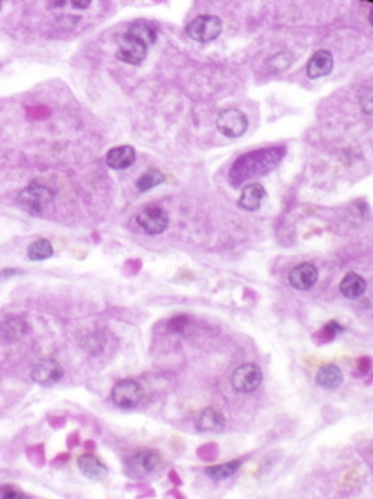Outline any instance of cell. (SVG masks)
<instances>
[{
  "label": "cell",
  "instance_id": "6da1fadb",
  "mask_svg": "<svg viewBox=\"0 0 373 499\" xmlns=\"http://www.w3.org/2000/svg\"><path fill=\"white\" fill-rule=\"evenodd\" d=\"M54 196L56 194H54V191L50 187L33 182L18 194L16 202L30 215H42L49 209L50 203L54 202Z\"/></svg>",
  "mask_w": 373,
  "mask_h": 499
},
{
  "label": "cell",
  "instance_id": "7a4b0ae2",
  "mask_svg": "<svg viewBox=\"0 0 373 499\" xmlns=\"http://www.w3.org/2000/svg\"><path fill=\"white\" fill-rule=\"evenodd\" d=\"M221 32H223V23H221L218 16L211 14L197 16L185 28L187 36L199 43L213 42V40H216L221 35Z\"/></svg>",
  "mask_w": 373,
  "mask_h": 499
},
{
  "label": "cell",
  "instance_id": "3957f363",
  "mask_svg": "<svg viewBox=\"0 0 373 499\" xmlns=\"http://www.w3.org/2000/svg\"><path fill=\"white\" fill-rule=\"evenodd\" d=\"M144 388L139 381L135 380H121L111 390V401L114 406L123 407V410H132L137 407L144 401Z\"/></svg>",
  "mask_w": 373,
  "mask_h": 499
},
{
  "label": "cell",
  "instance_id": "277c9868",
  "mask_svg": "<svg viewBox=\"0 0 373 499\" xmlns=\"http://www.w3.org/2000/svg\"><path fill=\"white\" fill-rule=\"evenodd\" d=\"M247 116L235 108H227L218 113L216 116V129L220 130L221 136L228 139H238L247 132Z\"/></svg>",
  "mask_w": 373,
  "mask_h": 499
},
{
  "label": "cell",
  "instance_id": "5b68a950",
  "mask_svg": "<svg viewBox=\"0 0 373 499\" xmlns=\"http://www.w3.org/2000/svg\"><path fill=\"white\" fill-rule=\"evenodd\" d=\"M230 383L240 394H251L263 383V373L256 364H242L231 373Z\"/></svg>",
  "mask_w": 373,
  "mask_h": 499
},
{
  "label": "cell",
  "instance_id": "8992f818",
  "mask_svg": "<svg viewBox=\"0 0 373 499\" xmlns=\"http://www.w3.org/2000/svg\"><path fill=\"white\" fill-rule=\"evenodd\" d=\"M137 222L142 227L144 233L149 236H157L163 234L168 229L170 224V217H168L166 210H163L157 205H149L137 215Z\"/></svg>",
  "mask_w": 373,
  "mask_h": 499
},
{
  "label": "cell",
  "instance_id": "52a82bcc",
  "mask_svg": "<svg viewBox=\"0 0 373 499\" xmlns=\"http://www.w3.org/2000/svg\"><path fill=\"white\" fill-rule=\"evenodd\" d=\"M147 51H149V47L142 40L135 39V36L128 35V33H124L123 36H120V42H117L116 56L120 61L137 66L147 58Z\"/></svg>",
  "mask_w": 373,
  "mask_h": 499
},
{
  "label": "cell",
  "instance_id": "ba28073f",
  "mask_svg": "<svg viewBox=\"0 0 373 499\" xmlns=\"http://www.w3.org/2000/svg\"><path fill=\"white\" fill-rule=\"evenodd\" d=\"M161 465V456L156 451H142V453L135 454L126 461V471L132 477L142 478L152 474L157 467Z\"/></svg>",
  "mask_w": 373,
  "mask_h": 499
},
{
  "label": "cell",
  "instance_id": "9c48e42d",
  "mask_svg": "<svg viewBox=\"0 0 373 499\" xmlns=\"http://www.w3.org/2000/svg\"><path fill=\"white\" fill-rule=\"evenodd\" d=\"M65 370L56 359H43L32 370V380L42 387H52L63 378Z\"/></svg>",
  "mask_w": 373,
  "mask_h": 499
},
{
  "label": "cell",
  "instance_id": "30bf717a",
  "mask_svg": "<svg viewBox=\"0 0 373 499\" xmlns=\"http://www.w3.org/2000/svg\"><path fill=\"white\" fill-rule=\"evenodd\" d=\"M318 281V269L313 264H299L289 274V283L295 290L306 291L313 288Z\"/></svg>",
  "mask_w": 373,
  "mask_h": 499
},
{
  "label": "cell",
  "instance_id": "8fae6325",
  "mask_svg": "<svg viewBox=\"0 0 373 499\" xmlns=\"http://www.w3.org/2000/svg\"><path fill=\"white\" fill-rule=\"evenodd\" d=\"M332 70H334V56L328 51H325V49H320V51H317L311 56V59L306 65V75L309 78L317 80L321 78V76L330 75Z\"/></svg>",
  "mask_w": 373,
  "mask_h": 499
},
{
  "label": "cell",
  "instance_id": "7c38bea8",
  "mask_svg": "<svg viewBox=\"0 0 373 499\" xmlns=\"http://www.w3.org/2000/svg\"><path fill=\"white\" fill-rule=\"evenodd\" d=\"M267 191H264L263 184L260 182H251L242 189L240 198H238V206L245 212H256L263 203Z\"/></svg>",
  "mask_w": 373,
  "mask_h": 499
},
{
  "label": "cell",
  "instance_id": "4fadbf2b",
  "mask_svg": "<svg viewBox=\"0 0 373 499\" xmlns=\"http://www.w3.org/2000/svg\"><path fill=\"white\" fill-rule=\"evenodd\" d=\"M137 160L135 147L132 146H116L107 151L106 163L113 170H124L132 167Z\"/></svg>",
  "mask_w": 373,
  "mask_h": 499
},
{
  "label": "cell",
  "instance_id": "5bb4252c",
  "mask_svg": "<svg viewBox=\"0 0 373 499\" xmlns=\"http://www.w3.org/2000/svg\"><path fill=\"white\" fill-rule=\"evenodd\" d=\"M196 427L199 432H210V434H220L227 427V420L220 411L207 407L197 416Z\"/></svg>",
  "mask_w": 373,
  "mask_h": 499
},
{
  "label": "cell",
  "instance_id": "9a60e30c",
  "mask_svg": "<svg viewBox=\"0 0 373 499\" xmlns=\"http://www.w3.org/2000/svg\"><path fill=\"white\" fill-rule=\"evenodd\" d=\"M28 333V323L23 317H9L0 324V340L14 343Z\"/></svg>",
  "mask_w": 373,
  "mask_h": 499
},
{
  "label": "cell",
  "instance_id": "2e32d148",
  "mask_svg": "<svg viewBox=\"0 0 373 499\" xmlns=\"http://www.w3.org/2000/svg\"><path fill=\"white\" fill-rule=\"evenodd\" d=\"M78 468L90 480H102L107 475V467L95 454H82L78 458Z\"/></svg>",
  "mask_w": 373,
  "mask_h": 499
},
{
  "label": "cell",
  "instance_id": "e0dca14e",
  "mask_svg": "<svg viewBox=\"0 0 373 499\" xmlns=\"http://www.w3.org/2000/svg\"><path fill=\"white\" fill-rule=\"evenodd\" d=\"M315 380H317L318 387L325 388V390H335L344 381V374H342L341 368L335 366V364H325L318 370Z\"/></svg>",
  "mask_w": 373,
  "mask_h": 499
},
{
  "label": "cell",
  "instance_id": "ac0fdd59",
  "mask_svg": "<svg viewBox=\"0 0 373 499\" xmlns=\"http://www.w3.org/2000/svg\"><path fill=\"white\" fill-rule=\"evenodd\" d=\"M341 293L344 295L349 300H358L365 295L366 291V281L363 279L359 274L356 273H348L344 276V279L341 281V286H339Z\"/></svg>",
  "mask_w": 373,
  "mask_h": 499
},
{
  "label": "cell",
  "instance_id": "d6986e66",
  "mask_svg": "<svg viewBox=\"0 0 373 499\" xmlns=\"http://www.w3.org/2000/svg\"><path fill=\"white\" fill-rule=\"evenodd\" d=\"M126 33L132 36H135V39L142 40L147 47H149L150 43L156 42V39H157L156 28L146 21H137V23H133V25H130L128 32Z\"/></svg>",
  "mask_w": 373,
  "mask_h": 499
},
{
  "label": "cell",
  "instance_id": "ffe728a7",
  "mask_svg": "<svg viewBox=\"0 0 373 499\" xmlns=\"http://www.w3.org/2000/svg\"><path fill=\"white\" fill-rule=\"evenodd\" d=\"M54 255V246L49 240H40L33 241L28 246V259L33 260V262H38V260H47Z\"/></svg>",
  "mask_w": 373,
  "mask_h": 499
},
{
  "label": "cell",
  "instance_id": "44dd1931",
  "mask_svg": "<svg viewBox=\"0 0 373 499\" xmlns=\"http://www.w3.org/2000/svg\"><path fill=\"white\" fill-rule=\"evenodd\" d=\"M242 461L237 460V461H228V463H223V465H216V467H210L206 468V475L210 478H213V480H225V478L231 477V475H235L238 471V468H240Z\"/></svg>",
  "mask_w": 373,
  "mask_h": 499
},
{
  "label": "cell",
  "instance_id": "7402d4cb",
  "mask_svg": "<svg viewBox=\"0 0 373 499\" xmlns=\"http://www.w3.org/2000/svg\"><path fill=\"white\" fill-rule=\"evenodd\" d=\"M164 180H166V177H164L159 170H156V169L147 170V172L144 173L139 180H137V189H139L140 193H146V191H150L152 187L163 184Z\"/></svg>",
  "mask_w": 373,
  "mask_h": 499
},
{
  "label": "cell",
  "instance_id": "603a6c76",
  "mask_svg": "<svg viewBox=\"0 0 373 499\" xmlns=\"http://www.w3.org/2000/svg\"><path fill=\"white\" fill-rule=\"evenodd\" d=\"M291 63L292 58L289 52H278V54L271 56V58L268 59V68H270L271 72H284V70L289 68Z\"/></svg>",
  "mask_w": 373,
  "mask_h": 499
},
{
  "label": "cell",
  "instance_id": "cb8c5ba5",
  "mask_svg": "<svg viewBox=\"0 0 373 499\" xmlns=\"http://www.w3.org/2000/svg\"><path fill=\"white\" fill-rule=\"evenodd\" d=\"M0 498H26V494L14 485H0Z\"/></svg>",
  "mask_w": 373,
  "mask_h": 499
},
{
  "label": "cell",
  "instance_id": "d4e9b609",
  "mask_svg": "<svg viewBox=\"0 0 373 499\" xmlns=\"http://www.w3.org/2000/svg\"><path fill=\"white\" fill-rule=\"evenodd\" d=\"M183 324H187V317H174V319L170 323V326L174 333H180V331L183 330Z\"/></svg>",
  "mask_w": 373,
  "mask_h": 499
},
{
  "label": "cell",
  "instance_id": "484cf974",
  "mask_svg": "<svg viewBox=\"0 0 373 499\" xmlns=\"http://www.w3.org/2000/svg\"><path fill=\"white\" fill-rule=\"evenodd\" d=\"M370 101H372V92L368 90V94H366L365 97H363V112L366 113V115H372V105H370Z\"/></svg>",
  "mask_w": 373,
  "mask_h": 499
},
{
  "label": "cell",
  "instance_id": "4316f807",
  "mask_svg": "<svg viewBox=\"0 0 373 499\" xmlns=\"http://www.w3.org/2000/svg\"><path fill=\"white\" fill-rule=\"evenodd\" d=\"M69 8H75V9H87L90 8V2H69Z\"/></svg>",
  "mask_w": 373,
  "mask_h": 499
},
{
  "label": "cell",
  "instance_id": "83f0119b",
  "mask_svg": "<svg viewBox=\"0 0 373 499\" xmlns=\"http://www.w3.org/2000/svg\"><path fill=\"white\" fill-rule=\"evenodd\" d=\"M0 11H2V4H0Z\"/></svg>",
  "mask_w": 373,
  "mask_h": 499
}]
</instances>
